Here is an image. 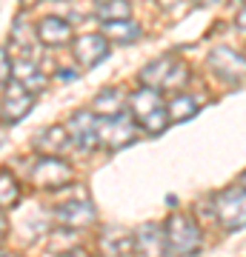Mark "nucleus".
I'll use <instances>...</instances> for the list:
<instances>
[{
  "instance_id": "obj_14",
  "label": "nucleus",
  "mask_w": 246,
  "mask_h": 257,
  "mask_svg": "<svg viewBox=\"0 0 246 257\" xmlns=\"http://www.w3.org/2000/svg\"><path fill=\"white\" fill-rule=\"evenodd\" d=\"M132 246L140 254H163V226L146 223L143 229L132 237Z\"/></svg>"
},
{
  "instance_id": "obj_23",
  "label": "nucleus",
  "mask_w": 246,
  "mask_h": 257,
  "mask_svg": "<svg viewBox=\"0 0 246 257\" xmlns=\"http://www.w3.org/2000/svg\"><path fill=\"white\" fill-rule=\"evenodd\" d=\"M198 6H215V3H220V0H195Z\"/></svg>"
},
{
  "instance_id": "obj_7",
  "label": "nucleus",
  "mask_w": 246,
  "mask_h": 257,
  "mask_svg": "<svg viewBox=\"0 0 246 257\" xmlns=\"http://www.w3.org/2000/svg\"><path fill=\"white\" fill-rule=\"evenodd\" d=\"M37 92L26 89L20 80H9V89H6V97H3V109H0V117L6 126H15L20 120L26 117L32 106H35Z\"/></svg>"
},
{
  "instance_id": "obj_16",
  "label": "nucleus",
  "mask_w": 246,
  "mask_h": 257,
  "mask_svg": "<svg viewBox=\"0 0 246 257\" xmlns=\"http://www.w3.org/2000/svg\"><path fill=\"white\" fill-rule=\"evenodd\" d=\"M166 103V117L172 120V123H183V120L195 117V111H198V106H195V100H192L189 94L183 92H175Z\"/></svg>"
},
{
  "instance_id": "obj_6",
  "label": "nucleus",
  "mask_w": 246,
  "mask_h": 257,
  "mask_svg": "<svg viewBox=\"0 0 246 257\" xmlns=\"http://www.w3.org/2000/svg\"><path fill=\"white\" fill-rule=\"evenodd\" d=\"M135 138H137V123L129 117L126 111H118V114H109V117H98V146H106L115 152L120 146H129Z\"/></svg>"
},
{
  "instance_id": "obj_12",
  "label": "nucleus",
  "mask_w": 246,
  "mask_h": 257,
  "mask_svg": "<svg viewBox=\"0 0 246 257\" xmlns=\"http://www.w3.org/2000/svg\"><path fill=\"white\" fill-rule=\"evenodd\" d=\"M35 35H37L40 43H46V46H69L74 32H72V26L60 18H43L37 23Z\"/></svg>"
},
{
  "instance_id": "obj_8",
  "label": "nucleus",
  "mask_w": 246,
  "mask_h": 257,
  "mask_svg": "<svg viewBox=\"0 0 246 257\" xmlns=\"http://www.w3.org/2000/svg\"><path fill=\"white\" fill-rule=\"evenodd\" d=\"M72 52L83 69H92V66H98L101 60L109 57V40L98 32H89V35L72 37Z\"/></svg>"
},
{
  "instance_id": "obj_2",
  "label": "nucleus",
  "mask_w": 246,
  "mask_h": 257,
  "mask_svg": "<svg viewBox=\"0 0 246 257\" xmlns=\"http://www.w3.org/2000/svg\"><path fill=\"white\" fill-rule=\"evenodd\" d=\"M201 248V229L189 214L175 211L163 223V254H195Z\"/></svg>"
},
{
  "instance_id": "obj_15",
  "label": "nucleus",
  "mask_w": 246,
  "mask_h": 257,
  "mask_svg": "<svg viewBox=\"0 0 246 257\" xmlns=\"http://www.w3.org/2000/svg\"><path fill=\"white\" fill-rule=\"evenodd\" d=\"M106 40H115V43H132L140 37V26H135L129 18H120V20H103V32H101Z\"/></svg>"
},
{
  "instance_id": "obj_11",
  "label": "nucleus",
  "mask_w": 246,
  "mask_h": 257,
  "mask_svg": "<svg viewBox=\"0 0 246 257\" xmlns=\"http://www.w3.org/2000/svg\"><path fill=\"white\" fill-rule=\"evenodd\" d=\"M209 69L229 83H235V80L240 83V77H243V55H237L235 49H229V46H218V49H212V55H209Z\"/></svg>"
},
{
  "instance_id": "obj_19",
  "label": "nucleus",
  "mask_w": 246,
  "mask_h": 257,
  "mask_svg": "<svg viewBox=\"0 0 246 257\" xmlns=\"http://www.w3.org/2000/svg\"><path fill=\"white\" fill-rule=\"evenodd\" d=\"M35 43H37L35 29L26 26V20L20 18L18 23H15V29H12V46H20V49H23V57H26V52H32Z\"/></svg>"
},
{
  "instance_id": "obj_20",
  "label": "nucleus",
  "mask_w": 246,
  "mask_h": 257,
  "mask_svg": "<svg viewBox=\"0 0 246 257\" xmlns=\"http://www.w3.org/2000/svg\"><path fill=\"white\" fill-rule=\"evenodd\" d=\"M132 15L129 0H98V18L103 20H120Z\"/></svg>"
},
{
  "instance_id": "obj_3",
  "label": "nucleus",
  "mask_w": 246,
  "mask_h": 257,
  "mask_svg": "<svg viewBox=\"0 0 246 257\" xmlns=\"http://www.w3.org/2000/svg\"><path fill=\"white\" fill-rule=\"evenodd\" d=\"M189 80V66L183 63L178 55H163L152 60L140 72V83L143 86H152L157 92L163 89H183V83Z\"/></svg>"
},
{
  "instance_id": "obj_13",
  "label": "nucleus",
  "mask_w": 246,
  "mask_h": 257,
  "mask_svg": "<svg viewBox=\"0 0 246 257\" xmlns=\"http://www.w3.org/2000/svg\"><path fill=\"white\" fill-rule=\"evenodd\" d=\"M35 149L43 152V155H63V152L72 149V138H69L66 126H52V128H46V132L37 135Z\"/></svg>"
},
{
  "instance_id": "obj_24",
  "label": "nucleus",
  "mask_w": 246,
  "mask_h": 257,
  "mask_svg": "<svg viewBox=\"0 0 246 257\" xmlns=\"http://www.w3.org/2000/svg\"><path fill=\"white\" fill-rule=\"evenodd\" d=\"M23 3H29V6H32V3H35V0H23Z\"/></svg>"
},
{
  "instance_id": "obj_22",
  "label": "nucleus",
  "mask_w": 246,
  "mask_h": 257,
  "mask_svg": "<svg viewBox=\"0 0 246 257\" xmlns=\"http://www.w3.org/2000/svg\"><path fill=\"white\" fill-rule=\"evenodd\" d=\"M6 231H9V223H6V217H3V211H0V240L6 237Z\"/></svg>"
},
{
  "instance_id": "obj_1",
  "label": "nucleus",
  "mask_w": 246,
  "mask_h": 257,
  "mask_svg": "<svg viewBox=\"0 0 246 257\" xmlns=\"http://www.w3.org/2000/svg\"><path fill=\"white\" fill-rule=\"evenodd\" d=\"M129 106H132V117L146 135H160L166 126H169V117H166V103L163 94L152 89V86H143L137 89L132 97H129Z\"/></svg>"
},
{
  "instance_id": "obj_9",
  "label": "nucleus",
  "mask_w": 246,
  "mask_h": 257,
  "mask_svg": "<svg viewBox=\"0 0 246 257\" xmlns=\"http://www.w3.org/2000/svg\"><path fill=\"white\" fill-rule=\"evenodd\" d=\"M55 220L60 223V226H66V229L77 231V229H89V226H95L98 211H95V206L83 197V200H72V203L57 206L55 209Z\"/></svg>"
},
{
  "instance_id": "obj_5",
  "label": "nucleus",
  "mask_w": 246,
  "mask_h": 257,
  "mask_svg": "<svg viewBox=\"0 0 246 257\" xmlns=\"http://www.w3.org/2000/svg\"><path fill=\"white\" fill-rule=\"evenodd\" d=\"M29 180L37 189H63L74 180V169L69 163H63L57 155H43L29 169Z\"/></svg>"
},
{
  "instance_id": "obj_17",
  "label": "nucleus",
  "mask_w": 246,
  "mask_h": 257,
  "mask_svg": "<svg viewBox=\"0 0 246 257\" xmlns=\"http://www.w3.org/2000/svg\"><path fill=\"white\" fill-rule=\"evenodd\" d=\"M123 94L118 92V89H106V92H101L98 97H95V114L98 117H109V114H118V111H123Z\"/></svg>"
},
{
  "instance_id": "obj_18",
  "label": "nucleus",
  "mask_w": 246,
  "mask_h": 257,
  "mask_svg": "<svg viewBox=\"0 0 246 257\" xmlns=\"http://www.w3.org/2000/svg\"><path fill=\"white\" fill-rule=\"evenodd\" d=\"M18 200H20L18 180H15L9 172L0 169V209H12V206H18Z\"/></svg>"
},
{
  "instance_id": "obj_21",
  "label": "nucleus",
  "mask_w": 246,
  "mask_h": 257,
  "mask_svg": "<svg viewBox=\"0 0 246 257\" xmlns=\"http://www.w3.org/2000/svg\"><path fill=\"white\" fill-rule=\"evenodd\" d=\"M12 80V60H9V52L0 49V83H9Z\"/></svg>"
},
{
  "instance_id": "obj_4",
  "label": "nucleus",
  "mask_w": 246,
  "mask_h": 257,
  "mask_svg": "<svg viewBox=\"0 0 246 257\" xmlns=\"http://www.w3.org/2000/svg\"><path fill=\"white\" fill-rule=\"evenodd\" d=\"M215 217L223 223L226 231H240L246 223V194H243V186H229L223 192L215 194Z\"/></svg>"
},
{
  "instance_id": "obj_10",
  "label": "nucleus",
  "mask_w": 246,
  "mask_h": 257,
  "mask_svg": "<svg viewBox=\"0 0 246 257\" xmlns=\"http://www.w3.org/2000/svg\"><path fill=\"white\" fill-rule=\"evenodd\" d=\"M66 132H69V138H72V146L77 149H98V114H92V111H77L69 117L66 123Z\"/></svg>"
}]
</instances>
